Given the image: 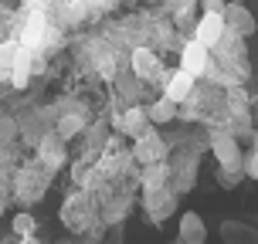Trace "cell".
Returning a JSON list of instances; mask_svg holds the SVG:
<instances>
[{
  "label": "cell",
  "instance_id": "obj_1",
  "mask_svg": "<svg viewBox=\"0 0 258 244\" xmlns=\"http://www.w3.org/2000/svg\"><path fill=\"white\" fill-rule=\"evenodd\" d=\"M221 17H224V27L231 34H238V38H251L255 34V14L248 11L245 4H224Z\"/></svg>",
  "mask_w": 258,
  "mask_h": 244
},
{
  "label": "cell",
  "instance_id": "obj_2",
  "mask_svg": "<svg viewBox=\"0 0 258 244\" xmlns=\"http://www.w3.org/2000/svg\"><path fill=\"white\" fill-rule=\"evenodd\" d=\"M214 156H218L221 170H245V153L238 149V139L234 136L218 132L214 136Z\"/></svg>",
  "mask_w": 258,
  "mask_h": 244
},
{
  "label": "cell",
  "instance_id": "obj_3",
  "mask_svg": "<svg viewBox=\"0 0 258 244\" xmlns=\"http://www.w3.org/2000/svg\"><path fill=\"white\" fill-rule=\"evenodd\" d=\"M224 34H228V27H224V17H221V14H204V17H201V24H197V44H204L207 51H211V48H218L221 44V38H224Z\"/></svg>",
  "mask_w": 258,
  "mask_h": 244
},
{
  "label": "cell",
  "instance_id": "obj_4",
  "mask_svg": "<svg viewBox=\"0 0 258 244\" xmlns=\"http://www.w3.org/2000/svg\"><path fill=\"white\" fill-rule=\"evenodd\" d=\"M136 159H140L143 167H150V163H163V139H160V132H156L153 126L136 139Z\"/></svg>",
  "mask_w": 258,
  "mask_h": 244
},
{
  "label": "cell",
  "instance_id": "obj_5",
  "mask_svg": "<svg viewBox=\"0 0 258 244\" xmlns=\"http://www.w3.org/2000/svg\"><path fill=\"white\" fill-rule=\"evenodd\" d=\"M204 68H207V48L197 44V41H187L183 44V54H180V71L197 78V75H204Z\"/></svg>",
  "mask_w": 258,
  "mask_h": 244
},
{
  "label": "cell",
  "instance_id": "obj_6",
  "mask_svg": "<svg viewBox=\"0 0 258 244\" xmlns=\"http://www.w3.org/2000/svg\"><path fill=\"white\" fill-rule=\"evenodd\" d=\"M221 241L224 244H258V231L245 220H224L221 224Z\"/></svg>",
  "mask_w": 258,
  "mask_h": 244
},
{
  "label": "cell",
  "instance_id": "obj_7",
  "mask_svg": "<svg viewBox=\"0 0 258 244\" xmlns=\"http://www.w3.org/2000/svg\"><path fill=\"white\" fill-rule=\"evenodd\" d=\"M133 71H136V78H143V82H156V78H160L156 54L146 51V48H136V51H133Z\"/></svg>",
  "mask_w": 258,
  "mask_h": 244
},
{
  "label": "cell",
  "instance_id": "obj_8",
  "mask_svg": "<svg viewBox=\"0 0 258 244\" xmlns=\"http://www.w3.org/2000/svg\"><path fill=\"white\" fill-rule=\"evenodd\" d=\"M119 129L140 139L143 132L150 129V119H146V109H143V105H136V109H126V112L119 116Z\"/></svg>",
  "mask_w": 258,
  "mask_h": 244
},
{
  "label": "cell",
  "instance_id": "obj_9",
  "mask_svg": "<svg viewBox=\"0 0 258 244\" xmlns=\"http://www.w3.org/2000/svg\"><path fill=\"white\" fill-rule=\"evenodd\" d=\"M204 220H201V214H183L180 217V244H204Z\"/></svg>",
  "mask_w": 258,
  "mask_h": 244
},
{
  "label": "cell",
  "instance_id": "obj_10",
  "mask_svg": "<svg viewBox=\"0 0 258 244\" xmlns=\"http://www.w3.org/2000/svg\"><path fill=\"white\" fill-rule=\"evenodd\" d=\"M190 89H194V78L187 75V71H177V75L167 82V102H173V105H180L183 99H190Z\"/></svg>",
  "mask_w": 258,
  "mask_h": 244
},
{
  "label": "cell",
  "instance_id": "obj_11",
  "mask_svg": "<svg viewBox=\"0 0 258 244\" xmlns=\"http://www.w3.org/2000/svg\"><path fill=\"white\" fill-rule=\"evenodd\" d=\"M41 159L48 163V167H61L64 163V139H58V136H44L41 139Z\"/></svg>",
  "mask_w": 258,
  "mask_h": 244
},
{
  "label": "cell",
  "instance_id": "obj_12",
  "mask_svg": "<svg viewBox=\"0 0 258 244\" xmlns=\"http://www.w3.org/2000/svg\"><path fill=\"white\" fill-rule=\"evenodd\" d=\"M146 119H150V126H167L177 119V105L167 102V99H156L150 109H146Z\"/></svg>",
  "mask_w": 258,
  "mask_h": 244
},
{
  "label": "cell",
  "instance_id": "obj_13",
  "mask_svg": "<svg viewBox=\"0 0 258 244\" xmlns=\"http://www.w3.org/2000/svg\"><path fill=\"white\" fill-rule=\"evenodd\" d=\"M167 177H170V170L163 167V163H150V167L143 170V187H146V193L163 190V187H167Z\"/></svg>",
  "mask_w": 258,
  "mask_h": 244
},
{
  "label": "cell",
  "instance_id": "obj_14",
  "mask_svg": "<svg viewBox=\"0 0 258 244\" xmlns=\"http://www.w3.org/2000/svg\"><path fill=\"white\" fill-rule=\"evenodd\" d=\"M150 214H153V220L173 214V193H167V190H153L150 193Z\"/></svg>",
  "mask_w": 258,
  "mask_h": 244
},
{
  "label": "cell",
  "instance_id": "obj_15",
  "mask_svg": "<svg viewBox=\"0 0 258 244\" xmlns=\"http://www.w3.org/2000/svg\"><path fill=\"white\" fill-rule=\"evenodd\" d=\"M27 78H31V54L21 48L17 51V58H14V71H11V82L17 85V89H24L27 85Z\"/></svg>",
  "mask_w": 258,
  "mask_h": 244
},
{
  "label": "cell",
  "instance_id": "obj_16",
  "mask_svg": "<svg viewBox=\"0 0 258 244\" xmlns=\"http://www.w3.org/2000/svg\"><path fill=\"white\" fill-rule=\"evenodd\" d=\"M17 51H21V44H14V41H0V78H11Z\"/></svg>",
  "mask_w": 258,
  "mask_h": 244
},
{
  "label": "cell",
  "instance_id": "obj_17",
  "mask_svg": "<svg viewBox=\"0 0 258 244\" xmlns=\"http://www.w3.org/2000/svg\"><path fill=\"white\" fill-rule=\"evenodd\" d=\"M78 132H82V119L64 116L61 122H58V132H54V136H58V139H72V136H78Z\"/></svg>",
  "mask_w": 258,
  "mask_h": 244
},
{
  "label": "cell",
  "instance_id": "obj_18",
  "mask_svg": "<svg viewBox=\"0 0 258 244\" xmlns=\"http://www.w3.org/2000/svg\"><path fill=\"white\" fill-rule=\"evenodd\" d=\"M241 177H245V170H221L218 180H221V187H228V190H231V187L241 180Z\"/></svg>",
  "mask_w": 258,
  "mask_h": 244
},
{
  "label": "cell",
  "instance_id": "obj_19",
  "mask_svg": "<svg viewBox=\"0 0 258 244\" xmlns=\"http://www.w3.org/2000/svg\"><path fill=\"white\" fill-rule=\"evenodd\" d=\"M14 231L17 234H31L34 231V220L27 217V214H17V217H14Z\"/></svg>",
  "mask_w": 258,
  "mask_h": 244
},
{
  "label": "cell",
  "instance_id": "obj_20",
  "mask_svg": "<svg viewBox=\"0 0 258 244\" xmlns=\"http://www.w3.org/2000/svg\"><path fill=\"white\" fill-rule=\"evenodd\" d=\"M245 177H251V180H258V149L245 159Z\"/></svg>",
  "mask_w": 258,
  "mask_h": 244
},
{
  "label": "cell",
  "instance_id": "obj_21",
  "mask_svg": "<svg viewBox=\"0 0 258 244\" xmlns=\"http://www.w3.org/2000/svg\"><path fill=\"white\" fill-rule=\"evenodd\" d=\"M201 4L207 14H221V7H224V0H201Z\"/></svg>",
  "mask_w": 258,
  "mask_h": 244
},
{
  "label": "cell",
  "instance_id": "obj_22",
  "mask_svg": "<svg viewBox=\"0 0 258 244\" xmlns=\"http://www.w3.org/2000/svg\"><path fill=\"white\" fill-rule=\"evenodd\" d=\"M194 4H197V0H177V7H180V11H190Z\"/></svg>",
  "mask_w": 258,
  "mask_h": 244
}]
</instances>
